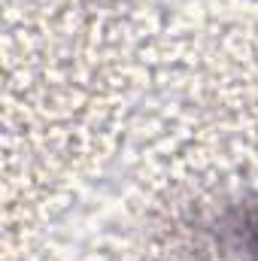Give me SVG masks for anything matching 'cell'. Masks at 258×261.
<instances>
[{"label":"cell","mask_w":258,"mask_h":261,"mask_svg":"<svg viewBox=\"0 0 258 261\" xmlns=\"http://www.w3.org/2000/svg\"><path fill=\"white\" fill-rule=\"evenodd\" d=\"M234 237L243 246V252H249V255L258 258V206L243 213V219L234 225Z\"/></svg>","instance_id":"6da1fadb"}]
</instances>
